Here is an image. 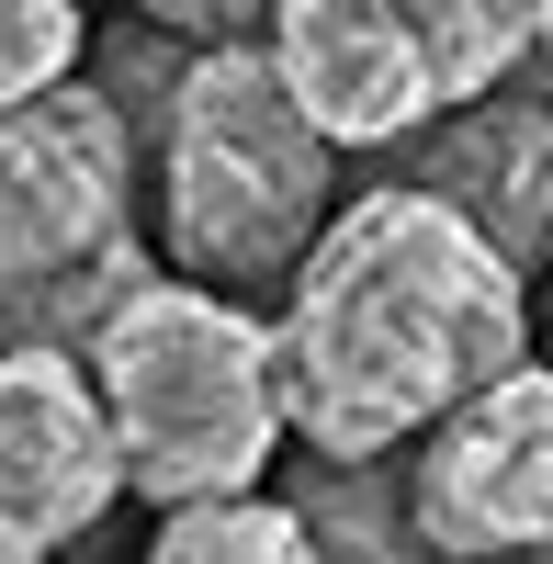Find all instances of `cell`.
Wrapping results in <instances>:
<instances>
[{"label":"cell","mask_w":553,"mask_h":564,"mask_svg":"<svg viewBox=\"0 0 553 564\" xmlns=\"http://www.w3.org/2000/svg\"><path fill=\"white\" fill-rule=\"evenodd\" d=\"M271 361H283V430L339 475H373L452 406L531 372V282L452 204L384 181L339 204V226L283 282Z\"/></svg>","instance_id":"cell-1"},{"label":"cell","mask_w":553,"mask_h":564,"mask_svg":"<svg viewBox=\"0 0 553 564\" xmlns=\"http://www.w3.org/2000/svg\"><path fill=\"white\" fill-rule=\"evenodd\" d=\"M79 372H90V395L113 417L124 497H148L159 520L260 497L271 452L294 441L271 327L238 294H204V282H170V271L79 350Z\"/></svg>","instance_id":"cell-2"},{"label":"cell","mask_w":553,"mask_h":564,"mask_svg":"<svg viewBox=\"0 0 553 564\" xmlns=\"http://www.w3.org/2000/svg\"><path fill=\"white\" fill-rule=\"evenodd\" d=\"M339 148L294 113L271 45H193L170 90V124H159V226H170V260L226 294V282H271V271H305V249L339 226L328 204V170Z\"/></svg>","instance_id":"cell-3"},{"label":"cell","mask_w":553,"mask_h":564,"mask_svg":"<svg viewBox=\"0 0 553 564\" xmlns=\"http://www.w3.org/2000/svg\"><path fill=\"white\" fill-rule=\"evenodd\" d=\"M124 204H135V124L113 113V90L68 79L57 102L0 124V350L79 361L159 282Z\"/></svg>","instance_id":"cell-4"},{"label":"cell","mask_w":553,"mask_h":564,"mask_svg":"<svg viewBox=\"0 0 553 564\" xmlns=\"http://www.w3.org/2000/svg\"><path fill=\"white\" fill-rule=\"evenodd\" d=\"M406 531L430 564H520L553 542V361L486 384L419 441Z\"/></svg>","instance_id":"cell-5"},{"label":"cell","mask_w":553,"mask_h":564,"mask_svg":"<svg viewBox=\"0 0 553 564\" xmlns=\"http://www.w3.org/2000/svg\"><path fill=\"white\" fill-rule=\"evenodd\" d=\"M124 497L113 417L68 350H0V531L57 553Z\"/></svg>","instance_id":"cell-6"},{"label":"cell","mask_w":553,"mask_h":564,"mask_svg":"<svg viewBox=\"0 0 553 564\" xmlns=\"http://www.w3.org/2000/svg\"><path fill=\"white\" fill-rule=\"evenodd\" d=\"M271 68H283L294 113L328 135V148H406L441 102H430V68H419V34L384 0H283L260 23Z\"/></svg>","instance_id":"cell-7"},{"label":"cell","mask_w":553,"mask_h":564,"mask_svg":"<svg viewBox=\"0 0 553 564\" xmlns=\"http://www.w3.org/2000/svg\"><path fill=\"white\" fill-rule=\"evenodd\" d=\"M406 193L452 204L509 271L553 260V102H475V113H452L419 148Z\"/></svg>","instance_id":"cell-8"},{"label":"cell","mask_w":553,"mask_h":564,"mask_svg":"<svg viewBox=\"0 0 553 564\" xmlns=\"http://www.w3.org/2000/svg\"><path fill=\"white\" fill-rule=\"evenodd\" d=\"M406 34H419V68H430V102L441 113L497 102L509 68L542 57V12H497V0H419Z\"/></svg>","instance_id":"cell-9"},{"label":"cell","mask_w":553,"mask_h":564,"mask_svg":"<svg viewBox=\"0 0 553 564\" xmlns=\"http://www.w3.org/2000/svg\"><path fill=\"white\" fill-rule=\"evenodd\" d=\"M148 564H316V531L294 520V497H238V508H181V520H159Z\"/></svg>","instance_id":"cell-10"},{"label":"cell","mask_w":553,"mask_h":564,"mask_svg":"<svg viewBox=\"0 0 553 564\" xmlns=\"http://www.w3.org/2000/svg\"><path fill=\"white\" fill-rule=\"evenodd\" d=\"M90 57V23L68 12V0H0V124L57 102L68 68Z\"/></svg>","instance_id":"cell-11"},{"label":"cell","mask_w":553,"mask_h":564,"mask_svg":"<svg viewBox=\"0 0 553 564\" xmlns=\"http://www.w3.org/2000/svg\"><path fill=\"white\" fill-rule=\"evenodd\" d=\"M0 564H57V553H34V542H12V531H0Z\"/></svg>","instance_id":"cell-12"},{"label":"cell","mask_w":553,"mask_h":564,"mask_svg":"<svg viewBox=\"0 0 553 564\" xmlns=\"http://www.w3.org/2000/svg\"><path fill=\"white\" fill-rule=\"evenodd\" d=\"M542 68H553V12H542Z\"/></svg>","instance_id":"cell-13"},{"label":"cell","mask_w":553,"mask_h":564,"mask_svg":"<svg viewBox=\"0 0 553 564\" xmlns=\"http://www.w3.org/2000/svg\"><path fill=\"white\" fill-rule=\"evenodd\" d=\"M520 564H553V542H542V553H520Z\"/></svg>","instance_id":"cell-14"}]
</instances>
